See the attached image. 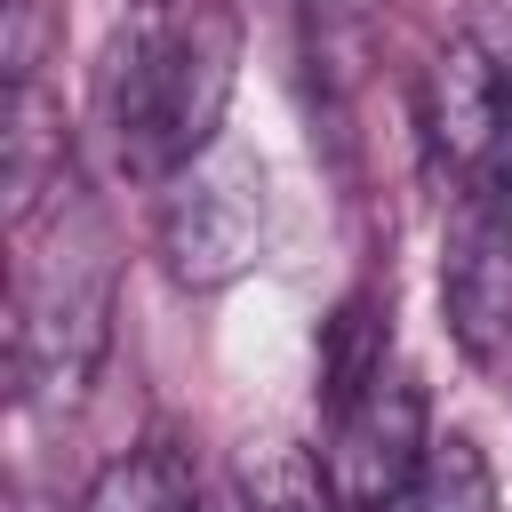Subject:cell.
I'll use <instances>...</instances> for the list:
<instances>
[{
    "mask_svg": "<svg viewBox=\"0 0 512 512\" xmlns=\"http://www.w3.org/2000/svg\"><path fill=\"white\" fill-rule=\"evenodd\" d=\"M64 160H72V136H64V104L48 96L40 72L8 80V112H0V184H8V224H32L40 200L64 192Z\"/></svg>",
    "mask_w": 512,
    "mask_h": 512,
    "instance_id": "7",
    "label": "cell"
},
{
    "mask_svg": "<svg viewBox=\"0 0 512 512\" xmlns=\"http://www.w3.org/2000/svg\"><path fill=\"white\" fill-rule=\"evenodd\" d=\"M480 192L472 200H488V208H504L512 216V64H504V112H496V144H488V160H480V176H472Z\"/></svg>",
    "mask_w": 512,
    "mask_h": 512,
    "instance_id": "12",
    "label": "cell"
},
{
    "mask_svg": "<svg viewBox=\"0 0 512 512\" xmlns=\"http://www.w3.org/2000/svg\"><path fill=\"white\" fill-rule=\"evenodd\" d=\"M376 376H384V312L376 296H344L320 320V408L344 416Z\"/></svg>",
    "mask_w": 512,
    "mask_h": 512,
    "instance_id": "9",
    "label": "cell"
},
{
    "mask_svg": "<svg viewBox=\"0 0 512 512\" xmlns=\"http://www.w3.org/2000/svg\"><path fill=\"white\" fill-rule=\"evenodd\" d=\"M128 8H176V0H128Z\"/></svg>",
    "mask_w": 512,
    "mask_h": 512,
    "instance_id": "13",
    "label": "cell"
},
{
    "mask_svg": "<svg viewBox=\"0 0 512 512\" xmlns=\"http://www.w3.org/2000/svg\"><path fill=\"white\" fill-rule=\"evenodd\" d=\"M232 64H240V32L224 8H136L96 72L112 160L144 184H168L176 168H192L224 136Z\"/></svg>",
    "mask_w": 512,
    "mask_h": 512,
    "instance_id": "1",
    "label": "cell"
},
{
    "mask_svg": "<svg viewBox=\"0 0 512 512\" xmlns=\"http://www.w3.org/2000/svg\"><path fill=\"white\" fill-rule=\"evenodd\" d=\"M496 112H504V64L472 40H448L424 64V144L440 168L480 176L488 144H496Z\"/></svg>",
    "mask_w": 512,
    "mask_h": 512,
    "instance_id": "6",
    "label": "cell"
},
{
    "mask_svg": "<svg viewBox=\"0 0 512 512\" xmlns=\"http://www.w3.org/2000/svg\"><path fill=\"white\" fill-rule=\"evenodd\" d=\"M336 448H344V488H352L360 512L408 504V488H416V472H424V448H432V432H424V392H416L400 368H384V376L336 416Z\"/></svg>",
    "mask_w": 512,
    "mask_h": 512,
    "instance_id": "5",
    "label": "cell"
},
{
    "mask_svg": "<svg viewBox=\"0 0 512 512\" xmlns=\"http://www.w3.org/2000/svg\"><path fill=\"white\" fill-rule=\"evenodd\" d=\"M408 512H504L496 504V472H488L472 432H432L424 472L408 488Z\"/></svg>",
    "mask_w": 512,
    "mask_h": 512,
    "instance_id": "11",
    "label": "cell"
},
{
    "mask_svg": "<svg viewBox=\"0 0 512 512\" xmlns=\"http://www.w3.org/2000/svg\"><path fill=\"white\" fill-rule=\"evenodd\" d=\"M440 312L464 360L504 368L512 360V216L488 200H464L440 248Z\"/></svg>",
    "mask_w": 512,
    "mask_h": 512,
    "instance_id": "4",
    "label": "cell"
},
{
    "mask_svg": "<svg viewBox=\"0 0 512 512\" xmlns=\"http://www.w3.org/2000/svg\"><path fill=\"white\" fill-rule=\"evenodd\" d=\"M272 240V184L264 160L232 136H216L192 168L160 184V264L176 288H232Z\"/></svg>",
    "mask_w": 512,
    "mask_h": 512,
    "instance_id": "3",
    "label": "cell"
},
{
    "mask_svg": "<svg viewBox=\"0 0 512 512\" xmlns=\"http://www.w3.org/2000/svg\"><path fill=\"white\" fill-rule=\"evenodd\" d=\"M80 512H200V488H192V464L152 440V448L112 456V464L88 480Z\"/></svg>",
    "mask_w": 512,
    "mask_h": 512,
    "instance_id": "10",
    "label": "cell"
},
{
    "mask_svg": "<svg viewBox=\"0 0 512 512\" xmlns=\"http://www.w3.org/2000/svg\"><path fill=\"white\" fill-rule=\"evenodd\" d=\"M232 480H240V512H336V472L288 432L248 440Z\"/></svg>",
    "mask_w": 512,
    "mask_h": 512,
    "instance_id": "8",
    "label": "cell"
},
{
    "mask_svg": "<svg viewBox=\"0 0 512 512\" xmlns=\"http://www.w3.org/2000/svg\"><path fill=\"white\" fill-rule=\"evenodd\" d=\"M112 352V248L104 232L80 216L48 256H32V272L16 280V312H8V368H16V400L32 408H72L96 368Z\"/></svg>",
    "mask_w": 512,
    "mask_h": 512,
    "instance_id": "2",
    "label": "cell"
}]
</instances>
